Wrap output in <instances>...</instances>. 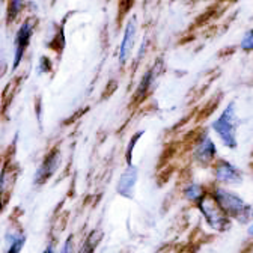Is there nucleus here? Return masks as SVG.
Instances as JSON below:
<instances>
[{"mask_svg":"<svg viewBox=\"0 0 253 253\" xmlns=\"http://www.w3.org/2000/svg\"><path fill=\"white\" fill-rule=\"evenodd\" d=\"M212 199L229 215V218H235L240 223H249L253 220V207L231 190L215 187L212 190Z\"/></svg>","mask_w":253,"mask_h":253,"instance_id":"f257e3e1","label":"nucleus"},{"mask_svg":"<svg viewBox=\"0 0 253 253\" xmlns=\"http://www.w3.org/2000/svg\"><path fill=\"white\" fill-rule=\"evenodd\" d=\"M237 128H238L237 110H235V104L231 103L212 122V130L225 146L237 148Z\"/></svg>","mask_w":253,"mask_h":253,"instance_id":"f03ea898","label":"nucleus"},{"mask_svg":"<svg viewBox=\"0 0 253 253\" xmlns=\"http://www.w3.org/2000/svg\"><path fill=\"white\" fill-rule=\"evenodd\" d=\"M199 211L202 212L204 218L210 228L218 232H225L231 229V218L229 215L221 210V207L212 199V198H205L201 204H198Z\"/></svg>","mask_w":253,"mask_h":253,"instance_id":"7ed1b4c3","label":"nucleus"},{"mask_svg":"<svg viewBox=\"0 0 253 253\" xmlns=\"http://www.w3.org/2000/svg\"><path fill=\"white\" fill-rule=\"evenodd\" d=\"M214 176L218 182L226 184V185H238L243 182V173L241 170L229 163L228 160H217L212 168Z\"/></svg>","mask_w":253,"mask_h":253,"instance_id":"20e7f679","label":"nucleus"},{"mask_svg":"<svg viewBox=\"0 0 253 253\" xmlns=\"http://www.w3.org/2000/svg\"><path fill=\"white\" fill-rule=\"evenodd\" d=\"M32 34H34V24L30 21H26L20 26V29L17 30V35H15V51H14V63H12V70H17L18 65L21 63V59L30 44L32 40Z\"/></svg>","mask_w":253,"mask_h":253,"instance_id":"39448f33","label":"nucleus"},{"mask_svg":"<svg viewBox=\"0 0 253 253\" xmlns=\"http://www.w3.org/2000/svg\"><path fill=\"white\" fill-rule=\"evenodd\" d=\"M59 165H60V152L57 149L50 151L35 173V182L44 184L47 179H50L53 176V173L57 170Z\"/></svg>","mask_w":253,"mask_h":253,"instance_id":"423d86ee","label":"nucleus"},{"mask_svg":"<svg viewBox=\"0 0 253 253\" xmlns=\"http://www.w3.org/2000/svg\"><path fill=\"white\" fill-rule=\"evenodd\" d=\"M136 32H137V24H136V18H131L128 23H126L125 32H124V40L121 44V50H119V62L121 65L128 60L134 41H136Z\"/></svg>","mask_w":253,"mask_h":253,"instance_id":"0eeeda50","label":"nucleus"},{"mask_svg":"<svg viewBox=\"0 0 253 253\" xmlns=\"http://www.w3.org/2000/svg\"><path fill=\"white\" fill-rule=\"evenodd\" d=\"M137 168L136 166H128L125 169V172L121 175L119 182H118V193L124 198H133L134 195V187L137 182Z\"/></svg>","mask_w":253,"mask_h":253,"instance_id":"6e6552de","label":"nucleus"},{"mask_svg":"<svg viewBox=\"0 0 253 253\" xmlns=\"http://www.w3.org/2000/svg\"><path fill=\"white\" fill-rule=\"evenodd\" d=\"M215 157H217L215 143L205 134L196 146L195 160L201 165H210L212 160H215Z\"/></svg>","mask_w":253,"mask_h":253,"instance_id":"1a4fd4ad","label":"nucleus"},{"mask_svg":"<svg viewBox=\"0 0 253 253\" xmlns=\"http://www.w3.org/2000/svg\"><path fill=\"white\" fill-rule=\"evenodd\" d=\"M6 243H8V247L5 253H20L26 243V237L20 231H15V232L9 231L6 235Z\"/></svg>","mask_w":253,"mask_h":253,"instance_id":"9d476101","label":"nucleus"},{"mask_svg":"<svg viewBox=\"0 0 253 253\" xmlns=\"http://www.w3.org/2000/svg\"><path fill=\"white\" fill-rule=\"evenodd\" d=\"M184 196H185L187 201L195 202V204L198 205V204H201V202L207 198V192H205V188H204L201 184L193 182V184H190L188 187H185V190H184Z\"/></svg>","mask_w":253,"mask_h":253,"instance_id":"9b49d317","label":"nucleus"},{"mask_svg":"<svg viewBox=\"0 0 253 253\" xmlns=\"http://www.w3.org/2000/svg\"><path fill=\"white\" fill-rule=\"evenodd\" d=\"M152 82H154V71L149 70L146 74H143V77H142V80H140V83H139V86L136 89V93H134L136 103H140L146 97L151 86H152Z\"/></svg>","mask_w":253,"mask_h":253,"instance_id":"f8f14e48","label":"nucleus"},{"mask_svg":"<svg viewBox=\"0 0 253 253\" xmlns=\"http://www.w3.org/2000/svg\"><path fill=\"white\" fill-rule=\"evenodd\" d=\"M23 6H24L23 2H11L8 5V21H11V20L14 21L17 18V15L21 12Z\"/></svg>","mask_w":253,"mask_h":253,"instance_id":"ddd939ff","label":"nucleus"},{"mask_svg":"<svg viewBox=\"0 0 253 253\" xmlns=\"http://www.w3.org/2000/svg\"><path fill=\"white\" fill-rule=\"evenodd\" d=\"M241 48L243 50H253V29L246 32L244 38L241 40Z\"/></svg>","mask_w":253,"mask_h":253,"instance_id":"4468645a","label":"nucleus"},{"mask_svg":"<svg viewBox=\"0 0 253 253\" xmlns=\"http://www.w3.org/2000/svg\"><path fill=\"white\" fill-rule=\"evenodd\" d=\"M60 253H74V238H73V235H70L65 240V243H63V246H62Z\"/></svg>","mask_w":253,"mask_h":253,"instance_id":"2eb2a0df","label":"nucleus"},{"mask_svg":"<svg viewBox=\"0 0 253 253\" xmlns=\"http://www.w3.org/2000/svg\"><path fill=\"white\" fill-rule=\"evenodd\" d=\"M50 70V60L47 57H41L40 60V71L41 73H47Z\"/></svg>","mask_w":253,"mask_h":253,"instance_id":"dca6fc26","label":"nucleus"},{"mask_svg":"<svg viewBox=\"0 0 253 253\" xmlns=\"http://www.w3.org/2000/svg\"><path fill=\"white\" fill-rule=\"evenodd\" d=\"M42 253H54V246H53V244H48V246L44 249Z\"/></svg>","mask_w":253,"mask_h":253,"instance_id":"f3484780","label":"nucleus"},{"mask_svg":"<svg viewBox=\"0 0 253 253\" xmlns=\"http://www.w3.org/2000/svg\"><path fill=\"white\" fill-rule=\"evenodd\" d=\"M247 232H249V235H250V237H253V223H252V225L249 226V229H247Z\"/></svg>","mask_w":253,"mask_h":253,"instance_id":"a211bd4d","label":"nucleus"}]
</instances>
